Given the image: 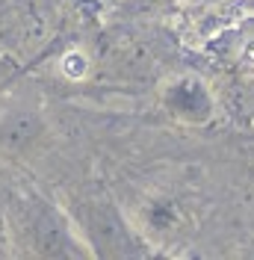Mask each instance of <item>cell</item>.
I'll use <instances>...</instances> for the list:
<instances>
[{"mask_svg":"<svg viewBox=\"0 0 254 260\" xmlns=\"http://www.w3.org/2000/svg\"><path fill=\"white\" fill-rule=\"evenodd\" d=\"M42 136V118L36 110H12L0 118V145L9 151H27Z\"/></svg>","mask_w":254,"mask_h":260,"instance_id":"cell-2","label":"cell"},{"mask_svg":"<svg viewBox=\"0 0 254 260\" xmlns=\"http://www.w3.org/2000/svg\"><path fill=\"white\" fill-rule=\"evenodd\" d=\"M18 71H21V68H18V62H12L9 56H0V83L12 80Z\"/></svg>","mask_w":254,"mask_h":260,"instance_id":"cell-3","label":"cell"},{"mask_svg":"<svg viewBox=\"0 0 254 260\" xmlns=\"http://www.w3.org/2000/svg\"><path fill=\"white\" fill-rule=\"evenodd\" d=\"M27 237L36 254L42 257H77V243L68 231L65 216L50 204L33 201L27 210Z\"/></svg>","mask_w":254,"mask_h":260,"instance_id":"cell-1","label":"cell"}]
</instances>
